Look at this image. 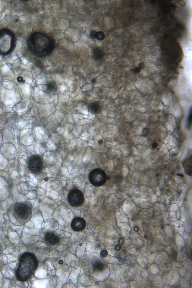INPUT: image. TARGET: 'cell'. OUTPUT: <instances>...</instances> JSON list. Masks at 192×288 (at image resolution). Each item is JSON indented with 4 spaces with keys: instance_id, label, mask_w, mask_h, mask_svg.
Instances as JSON below:
<instances>
[{
    "instance_id": "21",
    "label": "cell",
    "mask_w": 192,
    "mask_h": 288,
    "mask_svg": "<svg viewBox=\"0 0 192 288\" xmlns=\"http://www.w3.org/2000/svg\"><path fill=\"white\" fill-rule=\"evenodd\" d=\"M17 80L19 83H24L25 80L21 77H18L17 78Z\"/></svg>"
},
{
    "instance_id": "2",
    "label": "cell",
    "mask_w": 192,
    "mask_h": 288,
    "mask_svg": "<svg viewBox=\"0 0 192 288\" xmlns=\"http://www.w3.org/2000/svg\"><path fill=\"white\" fill-rule=\"evenodd\" d=\"M38 267V260L34 254L25 252L20 256L19 263L16 272V277L18 280L24 282L28 280Z\"/></svg>"
},
{
    "instance_id": "15",
    "label": "cell",
    "mask_w": 192,
    "mask_h": 288,
    "mask_svg": "<svg viewBox=\"0 0 192 288\" xmlns=\"http://www.w3.org/2000/svg\"><path fill=\"white\" fill-rule=\"evenodd\" d=\"M105 37V35L103 32L101 31L97 32L96 39L102 41V40H104Z\"/></svg>"
},
{
    "instance_id": "25",
    "label": "cell",
    "mask_w": 192,
    "mask_h": 288,
    "mask_svg": "<svg viewBox=\"0 0 192 288\" xmlns=\"http://www.w3.org/2000/svg\"><path fill=\"white\" fill-rule=\"evenodd\" d=\"M178 176H179V177H182V176L183 177H184V176H183V175H182V174H178Z\"/></svg>"
},
{
    "instance_id": "16",
    "label": "cell",
    "mask_w": 192,
    "mask_h": 288,
    "mask_svg": "<svg viewBox=\"0 0 192 288\" xmlns=\"http://www.w3.org/2000/svg\"><path fill=\"white\" fill-rule=\"evenodd\" d=\"M123 241L124 240L123 239H120L119 241L118 245H117L116 247H115V249L117 250H120L121 248L122 244H123Z\"/></svg>"
},
{
    "instance_id": "18",
    "label": "cell",
    "mask_w": 192,
    "mask_h": 288,
    "mask_svg": "<svg viewBox=\"0 0 192 288\" xmlns=\"http://www.w3.org/2000/svg\"><path fill=\"white\" fill-rule=\"evenodd\" d=\"M97 32L92 30L90 34V36L92 39H96Z\"/></svg>"
},
{
    "instance_id": "23",
    "label": "cell",
    "mask_w": 192,
    "mask_h": 288,
    "mask_svg": "<svg viewBox=\"0 0 192 288\" xmlns=\"http://www.w3.org/2000/svg\"><path fill=\"white\" fill-rule=\"evenodd\" d=\"M139 230V228H138L137 227H135V228H134V230L135 231H138Z\"/></svg>"
},
{
    "instance_id": "12",
    "label": "cell",
    "mask_w": 192,
    "mask_h": 288,
    "mask_svg": "<svg viewBox=\"0 0 192 288\" xmlns=\"http://www.w3.org/2000/svg\"><path fill=\"white\" fill-rule=\"evenodd\" d=\"M104 53L101 49L97 47L94 49L93 52V59L96 61L102 60L104 57Z\"/></svg>"
},
{
    "instance_id": "8",
    "label": "cell",
    "mask_w": 192,
    "mask_h": 288,
    "mask_svg": "<svg viewBox=\"0 0 192 288\" xmlns=\"http://www.w3.org/2000/svg\"><path fill=\"white\" fill-rule=\"evenodd\" d=\"M86 222L85 219L80 217H76L73 219L71 227L75 231H82L86 228Z\"/></svg>"
},
{
    "instance_id": "27",
    "label": "cell",
    "mask_w": 192,
    "mask_h": 288,
    "mask_svg": "<svg viewBox=\"0 0 192 288\" xmlns=\"http://www.w3.org/2000/svg\"><path fill=\"white\" fill-rule=\"evenodd\" d=\"M59 263L60 264H62L63 263V262L62 261L60 260V261H59Z\"/></svg>"
},
{
    "instance_id": "1",
    "label": "cell",
    "mask_w": 192,
    "mask_h": 288,
    "mask_svg": "<svg viewBox=\"0 0 192 288\" xmlns=\"http://www.w3.org/2000/svg\"><path fill=\"white\" fill-rule=\"evenodd\" d=\"M27 44L30 53L34 56L43 58L52 53L55 42L51 37L40 32H34L29 36Z\"/></svg>"
},
{
    "instance_id": "4",
    "label": "cell",
    "mask_w": 192,
    "mask_h": 288,
    "mask_svg": "<svg viewBox=\"0 0 192 288\" xmlns=\"http://www.w3.org/2000/svg\"><path fill=\"white\" fill-rule=\"evenodd\" d=\"M12 210L13 216L20 223H24L31 218V208L27 203H16L13 206Z\"/></svg>"
},
{
    "instance_id": "20",
    "label": "cell",
    "mask_w": 192,
    "mask_h": 288,
    "mask_svg": "<svg viewBox=\"0 0 192 288\" xmlns=\"http://www.w3.org/2000/svg\"><path fill=\"white\" fill-rule=\"evenodd\" d=\"M100 255L103 257H106L108 255V252L106 250H103L100 252Z\"/></svg>"
},
{
    "instance_id": "5",
    "label": "cell",
    "mask_w": 192,
    "mask_h": 288,
    "mask_svg": "<svg viewBox=\"0 0 192 288\" xmlns=\"http://www.w3.org/2000/svg\"><path fill=\"white\" fill-rule=\"evenodd\" d=\"M88 179L92 185L96 187H100L106 182V174L102 169H95L88 174Z\"/></svg>"
},
{
    "instance_id": "17",
    "label": "cell",
    "mask_w": 192,
    "mask_h": 288,
    "mask_svg": "<svg viewBox=\"0 0 192 288\" xmlns=\"http://www.w3.org/2000/svg\"><path fill=\"white\" fill-rule=\"evenodd\" d=\"M192 109L191 108V111H190V113L188 117V127H190L191 126V122L192 120Z\"/></svg>"
},
{
    "instance_id": "14",
    "label": "cell",
    "mask_w": 192,
    "mask_h": 288,
    "mask_svg": "<svg viewBox=\"0 0 192 288\" xmlns=\"http://www.w3.org/2000/svg\"><path fill=\"white\" fill-rule=\"evenodd\" d=\"M93 267L96 271H102L104 270V264L100 261H96L93 264Z\"/></svg>"
},
{
    "instance_id": "7",
    "label": "cell",
    "mask_w": 192,
    "mask_h": 288,
    "mask_svg": "<svg viewBox=\"0 0 192 288\" xmlns=\"http://www.w3.org/2000/svg\"><path fill=\"white\" fill-rule=\"evenodd\" d=\"M28 165L29 171L32 173L39 174L43 169V161L40 155H33L29 158Z\"/></svg>"
},
{
    "instance_id": "19",
    "label": "cell",
    "mask_w": 192,
    "mask_h": 288,
    "mask_svg": "<svg viewBox=\"0 0 192 288\" xmlns=\"http://www.w3.org/2000/svg\"><path fill=\"white\" fill-rule=\"evenodd\" d=\"M149 132V130L148 128H144L143 130L142 135L143 136H147Z\"/></svg>"
},
{
    "instance_id": "24",
    "label": "cell",
    "mask_w": 192,
    "mask_h": 288,
    "mask_svg": "<svg viewBox=\"0 0 192 288\" xmlns=\"http://www.w3.org/2000/svg\"><path fill=\"white\" fill-rule=\"evenodd\" d=\"M103 141L102 140H100L99 141H98V143L100 144V145H101V144L103 143Z\"/></svg>"
},
{
    "instance_id": "22",
    "label": "cell",
    "mask_w": 192,
    "mask_h": 288,
    "mask_svg": "<svg viewBox=\"0 0 192 288\" xmlns=\"http://www.w3.org/2000/svg\"><path fill=\"white\" fill-rule=\"evenodd\" d=\"M157 147V144L156 143H154L152 145V148L153 149H155Z\"/></svg>"
},
{
    "instance_id": "11",
    "label": "cell",
    "mask_w": 192,
    "mask_h": 288,
    "mask_svg": "<svg viewBox=\"0 0 192 288\" xmlns=\"http://www.w3.org/2000/svg\"><path fill=\"white\" fill-rule=\"evenodd\" d=\"M182 164L186 173L192 176V156L185 159L183 161Z\"/></svg>"
},
{
    "instance_id": "6",
    "label": "cell",
    "mask_w": 192,
    "mask_h": 288,
    "mask_svg": "<svg viewBox=\"0 0 192 288\" xmlns=\"http://www.w3.org/2000/svg\"><path fill=\"white\" fill-rule=\"evenodd\" d=\"M67 200L71 206L74 207H79L84 202V194L80 190L73 189L69 191L68 194Z\"/></svg>"
},
{
    "instance_id": "10",
    "label": "cell",
    "mask_w": 192,
    "mask_h": 288,
    "mask_svg": "<svg viewBox=\"0 0 192 288\" xmlns=\"http://www.w3.org/2000/svg\"><path fill=\"white\" fill-rule=\"evenodd\" d=\"M102 108L101 103L100 101H96L89 105V111L93 114H97L101 112Z\"/></svg>"
},
{
    "instance_id": "9",
    "label": "cell",
    "mask_w": 192,
    "mask_h": 288,
    "mask_svg": "<svg viewBox=\"0 0 192 288\" xmlns=\"http://www.w3.org/2000/svg\"><path fill=\"white\" fill-rule=\"evenodd\" d=\"M45 239L47 244L54 245L59 243L60 238L55 233L52 232H47L46 233Z\"/></svg>"
},
{
    "instance_id": "3",
    "label": "cell",
    "mask_w": 192,
    "mask_h": 288,
    "mask_svg": "<svg viewBox=\"0 0 192 288\" xmlns=\"http://www.w3.org/2000/svg\"><path fill=\"white\" fill-rule=\"evenodd\" d=\"M14 34L9 29L0 30V55H9L13 52L16 44Z\"/></svg>"
},
{
    "instance_id": "26",
    "label": "cell",
    "mask_w": 192,
    "mask_h": 288,
    "mask_svg": "<svg viewBox=\"0 0 192 288\" xmlns=\"http://www.w3.org/2000/svg\"><path fill=\"white\" fill-rule=\"evenodd\" d=\"M96 79H93V80H92V82L93 83H95V82H96Z\"/></svg>"
},
{
    "instance_id": "13",
    "label": "cell",
    "mask_w": 192,
    "mask_h": 288,
    "mask_svg": "<svg viewBox=\"0 0 192 288\" xmlns=\"http://www.w3.org/2000/svg\"><path fill=\"white\" fill-rule=\"evenodd\" d=\"M46 89L47 92L51 94L55 93L58 89L57 85L56 82H49L46 85Z\"/></svg>"
}]
</instances>
